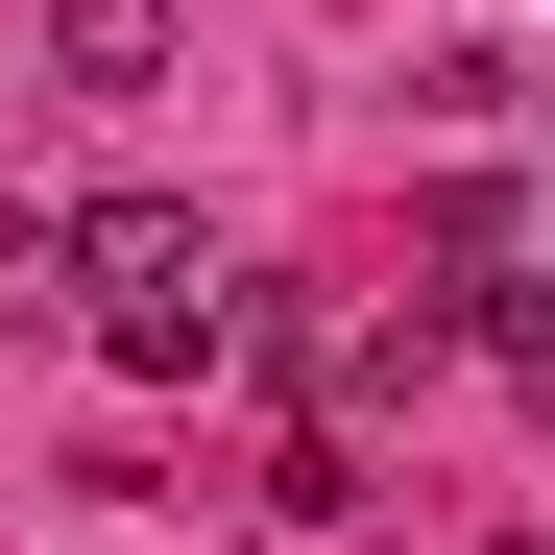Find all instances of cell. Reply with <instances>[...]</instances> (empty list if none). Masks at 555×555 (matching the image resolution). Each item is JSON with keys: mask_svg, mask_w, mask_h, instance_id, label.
<instances>
[{"mask_svg": "<svg viewBox=\"0 0 555 555\" xmlns=\"http://www.w3.org/2000/svg\"><path fill=\"white\" fill-rule=\"evenodd\" d=\"M25 242L98 291V362H121V387H218V362H242V291H218V218L194 194H73Z\"/></svg>", "mask_w": 555, "mask_h": 555, "instance_id": "6da1fadb", "label": "cell"}, {"mask_svg": "<svg viewBox=\"0 0 555 555\" xmlns=\"http://www.w3.org/2000/svg\"><path fill=\"white\" fill-rule=\"evenodd\" d=\"M49 73H73V98H145V73H169V0H49Z\"/></svg>", "mask_w": 555, "mask_h": 555, "instance_id": "7a4b0ae2", "label": "cell"}, {"mask_svg": "<svg viewBox=\"0 0 555 555\" xmlns=\"http://www.w3.org/2000/svg\"><path fill=\"white\" fill-rule=\"evenodd\" d=\"M507 387H531V411H555V314H531V338H507Z\"/></svg>", "mask_w": 555, "mask_h": 555, "instance_id": "3957f363", "label": "cell"}, {"mask_svg": "<svg viewBox=\"0 0 555 555\" xmlns=\"http://www.w3.org/2000/svg\"><path fill=\"white\" fill-rule=\"evenodd\" d=\"M531 555H555V531H531Z\"/></svg>", "mask_w": 555, "mask_h": 555, "instance_id": "277c9868", "label": "cell"}]
</instances>
